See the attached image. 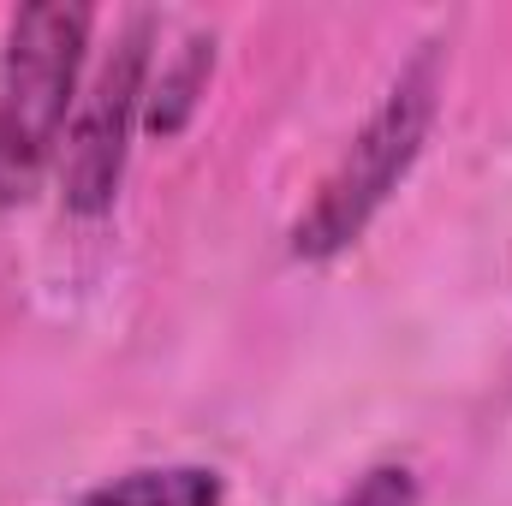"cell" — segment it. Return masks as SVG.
I'll list each match as a JSON object with an SVG mask.
<instances>
[{
    "label": "cell",
    "instance_id": "6da1fadb",
    "mask_svg": "<svg viewBox=\"0 0 512 506\" xmlns=\"http://www.w3.org/2000/svg\"><path fill=\"white\" fill-rule=\"evenodd\" d=\"M441 90H447V48L423 42L393 72V84L370 108V120L352 131V143L340 149V161L322 173L316 197L292 221L286 245H292L298 262H334L370 233V221L393 203V191L405 185V173L417 167V155L435 131Z\"/></svg>",
    "mask_w": 512,
    "mask_h": 506
},
{
    "label": "cell",
    "instance_id": "7a4b0ae2",
    "mask_svg": "<svg viewBox=\"0 0 512 506\" xmlns=\"http://www.w3.org/2000/svg\"><path fill=\"white\" fill-rule=\"evenodd\" d=\"M90 6L42 0L6 18L0 42V209H18L60 167L90 60Z\"/></svg>",
    "mask_w": 512,
    "mask_h": 506
},
{
    "label": "cell",
    "instance_id": "3957f363",
    "mask_svg": "<svg viewBox=\"0 0 512 506\" xmlns=\"http://www.w3.org/2000/svg\"><path fill=\"white\" fill-rule=\"evenodd\" d=\"M155 12H126L114 30V48H102L78 114L60 149V203L72 215H108L120 185H126L131 137L143 126V96H149V72H155Z\"/></svg>",
    "mask_w": 512,
    "mask_h": 506
},
{
    "label": "cell",
    "instance_id": "277c9868",
    "mask_svg": "<svg viewBox=\"0 0 512 506\" xmlns=\"http://www.w3.org/2000/svg\"><path fill=\"white\" fill-rule=\"evenodd\" d=\"M209 72H215V30H191L167 60L161 72H149V96H143V126L155 137H173L197 114L203 90H209Z\"/></svg>",
    "mask_w": 512,
    "mask_h": 506
},
{
    "label": "cell",
    "instance_id": "5b68a950",
    "mask_svg": "<svg viewBox=\"0 0 512 506\" xmlns=\"http://www.w3.org/2000/svg\"><path fill=\"white\" fill-rule=\"evenodd\" d=\"M221 471L209 465H137L108 477L72 506H221Z\"/></svg>",
    "mask_w": 512,
    "mask_h": 506
},
{
    "label": "cell",
    "instance_id": "8992f818",
    "mask_svg": "<svg viewBox=\"0 0 512 506\" xmlns=\"http://www.w3.org/2000/svg\"><path fill=\"white\" fill-rule=\"evenodd\" d=\"M334 506H417V471L411 465H376Z\"/></svg>",
    "mask_w": 512,
    "mask_h": 506
}]
</instances>
